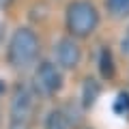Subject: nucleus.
Masks as SVG:
<instances>
[{"label": "nucleus", "instance_id": "0eeeda50", "mask_svg": "<svg viewBox=\"0 0 129 129\" xmlns=\"http://www.w3.org/2000/svg\"><path fill=\"white\" fill-rule=\"evenodd\" d=\"M99 71H101V78L103 80H112L116 73V67H114V58H112V52L108 47H103L101 54H99Z\"/></svg>", "mask_w": 129, "mask_h": 129}, {"label": "nucleus", "instance_id": "423d86ee", "mask_svg": "<svg viewBox=\"0 0 129 129\" xmlns=\"http://www.w3.org/2000/svg\"><path fill=\"white\" fill-rule=\"evenodd\" d=\"M99 95H101V84L92 78H86L84 86H82V106L92 108L97 103V99H99Z\"/></svg>", "mask_w": 129, "mask_h": 129}, {"label": "nucleus", "instance_id": "9b49d317", "mask_svg": "<svg viewBox=\"0 0 129 129\" xmlns=\"http://www.w3.org/2000/svg\"><path fill=\"white\" fill-rule=\"evenodd\" d=\"M120 50H123L125 56H129V28H127V35H125L123 41H120Z\"/></svg>", "mask_w": 129, "mask_h": 129}, {"label": "nucleus", "instance_id": "39448f33", "mask_svg": "<svg viewBox=\"0 0 129 129\" xmlns=\"http://www.w3.org/2000/svg\"><path fill=\"white\" fill-rule=\"evenodd\" d=\"M54 56H56V62L62 69H75L80 64L82 52H80V45L71 37H64L54 45Z\"/></svg>", "mask_w": 129, "mask_h": 129}, {"label": "nucleus", "instance_id": "f03ea898", "mask_svg": "<svg viewBox=\"0 0 129 129\" xmlns=\"http://www.w3.org/2000/svg\"><path fill=\"white\" fill-rule=\"evenodd\" d=\"M99 26V11L88 0H73L67 7V28L73 37H90Z\"/></svg>", "mask_w": 129, "mask_h": 129}, {"label": "nucleus", "instance_id": "20e7f679", "mask_svg": "<svg viewBox=\"0 0 129 129\" xmlns=\"http://www.w3.org/2000/svg\"><path fill=\"white\" fill-rule=\"evenodd\" d=\"M32 110H35V95L26 86H17L15 95H13V101H11V120L28 123Z\"/></svg>", "mask_w": 129, "mask_h": 129}, {"label": "nucleus", "instance_id": "9d476101", "mask_svg": "<svg viewBox=\"0 0 129 129\" xmlns=\"http://www.w3.org/2000/svg\"><path fill=\"white\" fill-rule=\"evenodd\" d=\"M114 112L120 114V116H125V114L129 116V95L127 92H120L118 95V99H116V103H114Z\"/></svg>", "mask_w": 129, "mask_h": 129}, {"label": "nucleus", "instance_id": "f257e3e1", "mask_svg": "<svg viewBox=\"0 0 129 129\" xmlns=\"http://www.w3.org/2000/svg\"><path fill=\"white\" fill-rule=\"evenodd\" d=\"M39 54V39L30 28H17L9 41L7 58L15 69H28Z\"/></svg>", "mask_w": 129, "mask_h": 129}, {"label": "nucleus", "instance_id": "1a4fd4ad", "mask_svg": "<svg viewBox=\"0 0 129 129\" xmlns=\"http://www.w3.org/2000/svg\"><path fill=\"white\" fill-rule=\"evenodd\" d=\"M45 129H69L62 110H52L45 118Z\"/></svg>", "mask_w": 129, "mask_h": 129}, {"label": "nucleus", "instance_id": "6e6552de", "mask_svg": "<svg viewBox=\"0 0 129 129\" xmlns=\"http://www.w3.org/2000/svg\"><path fill=\"white\" fill-rule=\"evenodd\" d=\"M106 9L116 19L127 17L129 15V0H106Z\"/></svg>", "mask_w": 129, "mask_h": 129}, {"label": "nucleus", "instance_id": "7ed1b4c3", "mask_svg": "<svg viewBox=\"0 0 129 129\" xmlns=\"http://www.w3.org/2000/svg\"><path fill=\"white\" fill-rule=\"evenodd\" d=\"M35 84L43 95H56L62 88V75H60L56 64L43 60L35 71Z\"/></svg>", "mask_w": 129, "mask_h": 129}, {"label": "nucleus", "instance_id": "f8f14e48", "mask_svg": "<svg viewBox=\"0 0 129 129\" xmlns=\"http://www.w3.org/2000/svg\"><path fill=\"white\" fill-rule=\"evenodd\" d=\"M9 129H30L28 123H17V120H11V127Z\"/></svg>", "mask_w": 129, "mask_h": 129}]
</instances>
